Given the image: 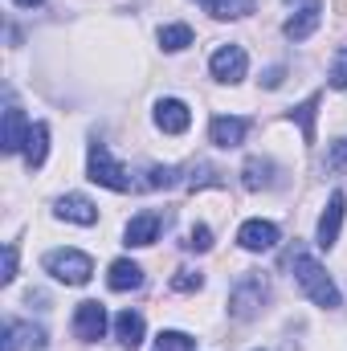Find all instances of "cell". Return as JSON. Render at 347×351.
Returning <instances> with one entry per match:
<instances>
[{
    "mask_svg": "<svg viewBox=\"0 0 347 351\" xmlns=\"http://www.w3.org/2000/svg\"><path fill=\"white\" fill-rule=\"evenodd\" d=\"M290 269H294V282L302 286V294H307L315 306H323V311H335V306H339V290H335L331 274L307 254V245H294V250H290Z\"/></svg>",
    "mask_w": 347,
    "mask_h": 351,
    "instance_id": "6da1fadb",
    "label": "cell"
},
{
    "mask_svg": "<svg viewBox=\"0 0 347 351\" xmlns=\"http://www.w3.org/2000/svg\"><path fill=\"white\" fill-rule=\"evenodd\" d=\"M265 298H270V282H265V274L246 269V274L237 278L233 294H229V315H233V319H241V323H250L254 315H261Z\"/></svg>",
    "mask_w": 347,
    "mask_h": 351,
    "instance_id": "7a4b0ae2",
    "label": "cell"
},
{
    "mask_svg": "<svg viewBox=\"0 0 347 351\" xmlns=\"http://www.w3.org/2000/svg\"><path fill=\"white\" fill-rule=\"evenodd\" d=\"M86 168H90V180L94 184H102V188H110V192H131L135 188V180H131V172L110 156V147L106 143H90V156H86Z\"/></svg>",
    "mask_w": 347,
    "mask_h": 351,
    "instance_id": "3957f363",
    "label": "cell"
},
{
    "mask_svg": "<svg viewBox=\"0 0 347 351\" xmlns=\"http://www.w3.org/2000/svg\"><path fill=\"white\" fill-rule=\"evenodd\" d=\"M45 269L66 286H86L90 274H94V262L78 250H53V254H45Z\"/></svg>",
    "mask_w": 347,
    "mask_h": 351,
    "instance_id": "277c9868",
    "label": "cell"
},
{
    "mask_svg": "<svg viewBox=\"0 0 347 351\" xmlns=\"http://www.w3.org/2000/svg\"><path fill=\"white\" fill-rule=\"evenodd\" d=\"M208 70H213L217 82H241L246 70H250V58H246L241 45H221V49L208 58Z\"/></svg>",
    "mask_w": 347,
    "mask_h": 351,
    "instance_id": "5b68a950",
    "label": "cell"
},
{
    "mask_svg": "<svg viewBox=\"0 0 347 351\" xmlns=\"http://www.w3.org/2000/svg\"><path fill=\"white\" fill-rule=\"evenodd\" d=\"M168 221H172V213H156V208H152V213H139V217L127 221L123 237H127V245H152Z\"/></svg>",
    "mask_w": 347,
    "mask_h": 351,
    "instance_id": "8992f818",
    "label": "cell"
},
{
    "mask_svg": "<svg viewBox=\"0 0 347 351\" xmlns=\"http://www.w3.org/2000/svg\"><path fill=\"white\" fill-rule=\"evenodd\" d=\"M156 127H160L164 135H184V131L192 127L188 102H180V98H160V102H156Z\"/></svg>",
    "mask_w": 347,
    "mask_h": 351,
    "instance_id": "52a82bcc",
    "label": "cell"
},
{
    "mask_svg": "<svg viewBox=\"0 0 347 351\" xmlns=\"http://www.w3.org/2000/svg\"><path fill=\"white\" fill-rule=\"evenodd\" d=\"M237 245L250 250V254H265L278 245V225L274 221H246L241 233H237Z\"/></svg>",
    "mask_w": 347,
    "mask_h": 351,
    "instance_id": "ba28073f",
    "label": "cell"
},
{
    "mask_svg": "<svg viewBox=\"0 0 347 351\" xmlns=\"http://www.w3.org/2000/svg\"><path fill=\"white\" fill-rule=\"evenodd\" d=\"M102 331H106V306L102 302H82L78 315H74V335L82 343H94V339H102Z\"/></svg>",
    "mask_w": 347,
    "mask_h": 351,
    "instance_id": "9c48e42d",
    "label": "cell"
},
{
    "mask_svg": "<svg viewBox=\"0 0 347 351\" xmlns=\"http://www.w3.org/2000/svg\"><path fill=\"white\" fill-rule=\"evenodd\" d=\"M344 208H347V196H344V192H331L327 213L319 217V245H323V250H331V245L339 241V229H344Z\"/></svg>",
    "mask_w": 347,
    "mask_h": 351,
    "instance_id": "30bf717a",
    "label": "cell"
},
{
    "mask_svg": "<svg viewBox=\"0 0 347 351\" xmlns=\"http://www.w3.org/2000/svg\"><path fill=\"white\" fill-rule=\"evenodd\" d=\"M208 135H213V143L217 147H241L246 143V135H250V119H229V114H217L213 119V127H208Z\"/></svg>",
    "mask_w": 347,
    "mask_h": 351,
    "instance_id": "8fae6325",
    "label": "cell"
},
{
    "mask_svg": "<svg viewBox=\"0 0 347 351\" xmlns=\"http://www.w3.org/2000/svg\"><path fill=\"white\" fill-rule=\"evenodd\" d=\"M25 139H29V123H25L21 106L8 102V106H4V135H0V147L12 156V152H25Z\"/></svg>",
    "mask_w": 347,
    "mask_h": 351,
    "instance_id": "7c38bea8",
    "label": "cell"
},
{
    "mask_svg": "<svg viewBox=\"0 0 347 351\" xmlns=\"http://www.w3.org/2000/svg\"><path fill=\"white\" fill-rule=\"evenodd\" d=\"M278 164L270 160V156H250L246 160V168H241V184L250 188V192H261V188H274L278 180Z\"/></svg>",
    "mask_w": 347,
    "mask_h": 351,
    "instance_id": "4fadbf2b",
    "label": "cell"
},
{
    "mask_svg": "<svg viewBox=\"0 0 347 351\" xmlns=\"http://www.w3.org/2000/svg\"><path fill=\"white\" fill-rule=\"evenodd\" d=\"M319 21H323V4H319V0H307V4L286 21V37H290V41H307V37L319 29Z\"/></svg>",
    "mask_w": 347,
    "mask_h": 351,
    "instance_id": "5bb4252c",
    "label": "cell"
},
{
    "mask_svg": "<svg viewBox=\"0 0 347 351\" xmlns=\"http://www.w3.org/2000/svg\"><path fill=\"white\" fill-rule=\"evenodd\" d=\"M115 339H119L127 351L139 348V343H143V315H139V311H131V306H127V311H119V315H115Z\"/></svg>",
    "mask_w": 347,
    "mask_h": 351,
    "instance_id": "9a60e30c",
    "label": "cell"
},
{
    "mask_svg": "<svg viewBox=\"0 0 347 351\" xmlns=\"http://www.w3.org/2000/svg\"><path fill=\"white\" fill-rule=\"evenodd\" d=\"M58 217H62V221H74V225H94V221H98V208L90 204L82 192H70V196L58 200Z\"/></svg>",
    "mask_w": 347,
    "mask_h": 351,
    "instance_id": "2e32d148",
    "label": "cell"
},
{
    "mask_svg": "<svg viewBox=\"0 0 347 351\" xmlns=\"http://www.w3.org/2000/svg\"><path fill=\"white\" fill-rule=\"evenodd\" d=\"M106 282H110V290H139L143 286V269L131 262V258H119V262H110Z\"/></svg>",
    "mask_w": 347,
    "mask_h": 351,
    "instance_id": "e0dca14e",
    "label": "cell"
},
{
    "mask_svg": "<svg viewBox=\"0 0 347 351\" xmlns=\"http://www.w3.org/2000/svg\"><path fill=\"white\" fill-rule=\"evenodd\" d=\"M319 98H323V94L315 90L307 102H298V106H290V110H286V114H290V123H298V127H302V139H307V143H315V114H319Z\"/></svg>",
    "mask_w": 347,
    "mask_h": 351,
    "instance_id": "ac0fdd59",
    "label": "cell"
},
{
    "mask_svg": "<svg viewBox=\"0 0 347 351\" xmlns=\"http://www.w3.org/2000/svg\"><path fill=\"white\" fill-rule=\"evenodd\" d=\"M45 152H49V127L45 123H33L29 127V139H25V164L29 168H41L45 164Z\"/></svg>",
    "mask_w": 347,
    "mask_h": 351,
    "instance_id": "d6986e66",
    "label": "cell"
},
{
    "mask_svg": "<svg viewBox=\"0 0 347 351\" xmlns=\"http://www.w3.org/2000/svg\"><path fill=\"white\" fill-rule=\"evenodd\" d=\"M208 8L213 21H237V16H250L254 12V0H200Z\"/></svg>",
    "mask_w": 347,
    "mask_h": 351,
    "instance_id": "ffe728a7",
    "label": "cell"
},
{
    "mask_svg": "<svg viewBox=\"0 0 347 351\" xmlns=\"http://www.w3.org/2000/svg\"><path fill=\"white\" fill-rule=\"evenodd\" d=\"M160 45H164L168 53L188 49V45H192V29H188V25H164V29H160Z\"/></svg>",
    "mask_w": 347,
    "mask_h": 351,
    "instance_id": "44dd1931",
    "label": "cell"
},
{
    "mask_svg": "<svg viewBox=\"0 0 347 351\" xmlns=\"http://www.w3.org/2000/svg\"><path fill=\"white\" fill-rule=\"evenodd\" d=\"M225 180H221V172L213 168V164H192V172H188V188L192 192H200V188H221Z\"/></svg>",
    "mask_w": 347,
    "mask_h": 351,
    "instance_id": "7402d4cb",
    "label": "cell"
},
{
    "mask_svg": "<svg viewBox=\"0 0 347 351\" xmlns=\"http://www.w3.org/2000/svg\"><path fill=\"white\" fill-rule=\"evenodd\" d=\"M172 184H180V172H176L172 164H164V168L156 164V168L147 172V180H143V188H147V192H160V188H172Z\"/></svg>",
    "mask_w": 347,
    "mask_h": 351,
    "instance_id": "603a6c76",
    "label": "cell"
},
{
    "mask_svg": "<svg viewBox=\"0 0 347 351\" xmlns=\"http://www.w3.org/2000/svg\"><path fill=\"white\" fill-rule=\"evenodd\" d=\"M184 250H192V254H208V250H213V229H208V225H192L188 237H184Z\"/></svg>",
    "mask_w": 347,
    "mask_h": 351,
    "instance_id": "cb8c5ba5",
    "label": "cell"
},
{
    "mask_svg": "<svg viewBox=\"0 0 347 351\" xmlns=\"http://www.w3.org/2000/svg\"><path fill=\"white\" fill-rule=\"evenodd\" d=\"M156 343H160V351H196V339L184 331H160Z\"/></svg>",
    "mask_w": 347,
    "mask_h": 351,
    "instance_id": "d4e9b609",
    "label": "cell"
},
{
    "mask_svg": "<svg viewBox=\"0 0 347 351\" xmlns=\"http://www.w3.org/2000/svg\"><path fill=\"white\" fill-rule=\"evenodd\" d=\"M200 286H204L200 269H176L172 274V290H180V294H192V290H200Z\"/></svg>",
    "mask_w": 347,
    "mask_h": 351,
    "instance_id": "484cf974",
    "label": "cell"
},
{
    "mask_svg": "<svg viewBox=\"0 0 347 351\" xmlns=\"http://www.w3.org/2000/svg\"><path fill=\"white\" fill-rule=\"evenodd\" d=\"M331 86L347 90V45L335 53V62H331Z\"/></svg>",
    "mask_w": 347,
    "mask_h": 351,
    "instance_id": "4316f807",
    "label": "cell"
},
{
    "mask_svg": "<svg viewBox=\"0 0 347 351\" xmlns=\"http://www.w3.org/2000/svg\"><path fill=\"white\" fill-rule=\"evenodd\" d=\"M327 172H347V139H335V147L327 156Z\"/></svg>",
    "mask_w": 347,
    "mask_h": 351,
    "instance_id": "83f0119b",
    "label": "cell"
},
{
    "mask_svg": "<svg viewBox=\"0 0 347 351\" xmlns=\"http://www.w3.org/2000/svg\"><path fill=\"white\" fill-rule=\"evenodd\" d=\"M16 327H21V335H25V348H29V351H45V348H49L41 327H25V323H16Z\"/></svg>",
    "mask_w": 347,
    "mask_h": 351,
    "instance_id": "f1b7e54d",
    "label": "cell"
},
{
    "mask_svg": "<svg viewBox=\"0 0 347 351\" xmlns=\"http://www.w3.org/2000/svg\"><path fill=\"white\" fill-rule=\"evenodd\" d=\"M12 278H16V245L8 241L4 245V274H0V282H12Z\"/></svg>",
    "mask_w": 347,
    "mask_h": 351,
    "instance_id": "f546056e",
    "label": "cell"
},
{
    "mask_svg": "<svg viewBox=\"0 0 347 351\" xmlns=\"http://www.w3.org/2000/svg\"><path fill=\"white\" fill-rule=\"evenodd\" d=\"M282 78H286V70H282V66H270V70L261 74V86H265V90H278V86H282Z\"/></svg>",
    "mask_w": 347,
    "mask_h": 351,
    "instance_id": "4dcf8cb0",
    "label": "cell"
},
{
    "mask_svg": "<svg viewBox=\"0 0 347 351\" xmlns=\"http://www.w3.org/2000/svg\"><path fill=\"white\" fill-rule=\"evenodd\" d=\"M21 8H33V4H45V0H16Z\"/></svg>",
    "mask_w": 347,
    "mask_h": 351,
    "instance_id": "1f68e13d",
    "label": "cell"
}]
</instances>
